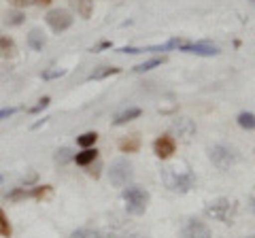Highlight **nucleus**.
Wrapping results in <instances>:
<instances>
[{"instance_id": "26", "label": "nucleus", "mask_w": 255, "mask_h": 238, "mask_svg": "<svg viewBox=\"0 0 255 238\" xmlns=\"http://www.w3.org/2000/svg\"><path fill=\"white\" fill-rule=\"evenodd\" d=\"M49 192H51V185H38L34 189H30V198H36V200H41V198H45Z\"/></svg>"}, {"instance_id": "7", "label": "nucleus", "mask_w": 255, "mask_h": 238, "mask_svg": "<svg viewBox=\"0 0 255 238\" xmlns=\"http://www.w3.org/2000/svg\"><path fill=\"white\" fill-rule=\"evenodd\" d=\"M181 238H213L211 228L200 219H189L185 226H183Z\"/></svg>"}, {"instance_id": "5", "label": "nucleus", "mask_w": 255, "mask_h": 238, "mask_svg": "<svg viewBox=\"0 0 255 238\" xmlns=\"http://www.w3.org/2000/svg\"><path fill=\"white\" fill-rule=\"evenodd\" d=\"M73 13L66 11V9H51L49 13L45 15V23L51 28V32L55 34H62V32H66V30L73 26Z\"/></svg>"}, {"instance_id": "22", "label": "nucleus", "mask_w": 255, "mask_h": 238, "mask_svg": "<svg viewBox=\"0 0 255 238\" xmlns=\"http://www.w3.org/2000/svg\"><path fill=\"white\" fill-rule=\"evenodd\" d=\"M0 236L2 238H11L13 236V228H11V221L6 217V213L0 209Z\"/></svg>"}, {"instance_id": "3", "label": "nucleus", "mask_w": 255, "mask_h": 238, "mask_svg": "<svg viewBox=\"0 0 255 238\" xmlns=\"http://www.w3.org/2000/svg\"><path fill=\"white\" fill-rule=\"evenodd\" d=\"M209 157L217 170H230L238 162V153L230 145H215L209 149Z\"/></svg>"}, {"instance_id": "25", "label": "nucleus", "mask_w": 255, "mask_h": 238, "mask_svg": "<svg viewBox=\"0 0 255 238\" xmlns=\"http://www.w3.org/2000/svg\"><path fill=\"white\" fill-rule=\"evenodd\" d=\"M75 157V153L70 151V149H66V147H62V149H58V153H55V162L58 164H66V162H70Z\"/></svg>"}, {"instance_id": "38", "label": "nucleus", "mask_w": 255, "mask_h": 238, "mask_svg": "<svg viewBox=\"0 0 255 238\" xmlns=\"http://www.w3.org/2000/svg\"><path fill=\"white\" fill-rule=\"evenodd\" d=\"M249 238H255V234H253V236H249Z\"/></svg>"}, {"instance_id": "2", "label": "nucleus", "mask_w": 255, "mask_h": 238, "mask_svg": "<svg viewBox=\"0 0 255 238\" xmlns=\"http://www.w3.org/2000/svg\"><path fill=\"white\" fill-rule=\"evenodd\" d=\"M122 198L126 202V211L130 215H142L147 211V204H149V192L142 187H128L122 192Z\"/></svg>"}, {"instance_id": "17", "label": "nucleus", "mask_w": 255, "mask_h": 238, "mask_svg": "<svg viewBox=\"0 0 255 238\" xmlns=\"http://www.w3.org/2000/svg\"><path fill=\"white\" fill-rule=\"evenodd\" d=\"M15 55V41L11 36H0V58H13Z\"/></svg>"}, {"instance_id": "19", "label": "nucleus", "mask_w": 255, "mask_h": 238, "mask_svg": "<svg viewBox=\"0 0 255 238\" xmlns=\"http://www.w3.org/2000/svg\"><path fill=\"white\" fill-rule=\"evenodd\" d=\"M26 21V15H23L21 9H15V11H9L4 15V23L6 26H21Z\"/></svg>"}, {"instance_id": "4", "label": "nucleus", "mask_w": 255, "mask_h": 238, "mask_svg": "<svg viewBox=\"0 0 255 238\" xmlns=\"http://www.w3.org/2000/svg\"><path fill=\"white\" fill-rule=\"evenodd\" d=\"M134 177V170H132V164L128 160H115L113 164H111L109 168V181L113 183L115 187H126L128 183L132 181Z\"/></svg>"}, {"instance_id": "6", "label": "nucleus", "mask_w": 255, "mask_h": 238, "mask_svg": "<svg viewBox=\"0 0 255 238\" xmlns=\"http://www.w3.org/2000/svg\"><path fill=\"white\" fill-rule=\"evenodd\" d=\"M179 51H185V53H191V55H200V58H213V55H219V47L209 43V41H198V43L183 41Z\"/></svg>"}, {"instance_id": "9", "label": "nucleus", "mask_w": 255, "mask_h": 238, "mask_svg": "<svg viewBox=\"0 0 255 238\" xmlns=\"http://www.w3.org/2000/svg\"><path fill=\"white\" fill-rule=\"evenodd\" d=\"M174 151H177V140L170 134H164V136H157L153 140V153L159 160H168Z\"/></svg>"}, {"instance_id": "37", "label": "nucleus", "mask_w": 255, "mask_h": 238, "mask_svg": "<svg viewBox=\"0 0 255 238\" xmlns=\"http://www.w3.org/2000/svg\"><path fill=\"white\" fill-rule=\"evenodd\" d=\"M251 209H253V213H255V189H253V194H251Z\"/></svg>"}, {"instance_id": "18", "label": "nucleus", "mask_w": 255, "mask_h": 238, "mask_svg": "<svg viewBox=\"0 0 255 238\" xmlns=\"http://www.w3.org/2000/svg\"><path fill=\"white\" fill-rule=\"evenodd\" d=\"M164 62H166V55H162V58H151V60H147V62H142V64L134 66V73H149V70L162 66Z\"/></svg>"}, {"instance_id": "16", "label": "nucleus", "mask_w": 255, "mask_h": 238, "mask_svg": "<svg viewBox=\"0 0 255 238\" xmlns=\"http://www.w3.org/2000/svg\"><path fill=\"white\" fill-rule=\"evenodd\" d=\"M119 149H122V153H136L138 149H140V140H138V136L122 138V140H119Z\"/></svg>"}, {"instance_id": "30", "label": "nucleus", "mask_w": 255, "mask_h": 238, "mask_svg": "<svg viewBox=\"0 0 255 238\" xmlns=\"http://www.w3.org/2000/svg\"><path fill=\"white\" fill-rule=\"evenodd\" d=\"M85 168H90L87 170V174H90V177H94V179H98L100 177V168H102V164L96 160V166L94 164H90V166H85Z\"/></svg>"}, {"instance_id": "14", "label": "nucleus", "mask_w": 255, "mask_h": 238, "mask_svg": "<svg viewBox=\"0 0 255 238\" xmlns=\"http://www.w3.org/2000/svg\"><path fill=\"white\" fill-rule=\"evenodd\" d=\"M73 160L77 162V166H90V164H94L96 160H98V149L87 147V149H83L81 153H75Z\"/></svg>"}, {"instance_id": "1", "label": "nucleus", "mask_w": 255, "mask_h": 238, "mask_svg": "<svg viewBox=\"0 0 255 238\" xmlns=\"http://www.w3.org/2000/svg\"><path fill=\"white\" fill-rule=\"evenodd\" d=\"M204 215L230 226V224H234V217H236V204L230 198H217V200L206 204Z\"/></svg>"}, {"instance_id": "33", "label": "nucleus", "mask_w": 255, "mask_h": 238, "mask_svg": "<svg viewBox=\"0 0 255 238\" xmlns=\"http://www.w3.org/2000/svg\"><path fill=\"white\" fill-rule=\"evenodd\" d=\"M145 49H138V47H122V49H119V53H142Z\"/></svg>"}, {"instance_id": "28", "label": "nucleus", "mask_w": 255, "mask_h": 238, "mask_svg": "<svg viewBox=\"0 0 255 238\" xmlns=\"http://www.w3.org/2000/svg\"><path fill=\"white\" fill-rule=\"evenodd\" d=\"M64 75H66V70H45V73H43V79H45V81H51V79H60V77H64Z\"/></svg>"}, {"instance_id": "11", "label": "nucleus", "mask_w": 255, "mask_h": 238, "mask_svg": "<svg viewBox=\"0 0 255 238\" xmlns=\"http://www.w3.org/2000/svg\"><path fill=\"white\" fill-rule=\"evenodd\" d=\"M73 11H77L79 17L83 19H90L92 13H94V0H68Z\"/></svg>"}, {"instance_id": "24", "label": "nucleus", "mask_w": 255, "mask_h": 238, "mask_svg": "<svg viewBox=\"0 0 255 238\" xmlns=\"http://www.w3.org/2000/svg\"><path fill=\"white\" fill-rule=\"evenodd\" d=\"M70 238H102V236H100V232H96V230L79 228V230H75V232L70 234Z\"/></svg>"}, {"instance_id": "13", "label": "nucleus", "mask_w": 255, "mask_h": 238, "mask_svg": "<svg viewBox=\"0 0 255 238\" xmlns=\"http://www.w3.org/2000/svg\"><path fill=\"white\" fill-rule=\"evenodd\" d=\"M26 43H28L30 49L43 51V47L47 45V38H45V34H43V30L34 28V30H30V34H28V38H26Z\"/></svg>"}, {"instance_id": "29", "label": "nucleus", "mask_w": 255, "mask_h": 238, "mask_svg": "<svg viewBox=\"0 0 255 238\" xmlns=\"http://www.w3.org/2000/svg\"><path fill=\"white\" fill-rule=\"evenodd\" d=\"M9 4L15 6V9H26V6L36 4V0H9Z\"/></svg>"}, {"instance_id": "21", "label": "nucleus", "mask_w": 255, "mask_h": 238, "mask_svg": "<svg viewBox=\"0 0 255 238\" xmlns=\"http://www.w3.org/2000/svg\"><path fill=\"white\" fill-rule=\"evenodd\" d=\"M96 140H98V132H83L81 136L77 138V145L81 149H87V147H94Z\"/></svg>"}, {"instance_id": "10", "label": "nucleus", "mask_w": 255, "mask_h": 238, "mask_svg": "<svg viewBox=\"0 0 255 238\" xmlns=\"http://www.w3.org/2000/svg\"><path fill=\"white\" fill-rule=\"evenodd\" d=\"M191 187H196V177L194 172H181V174H174L170 179V189L172 192H179V194H187Z\"/></svg>"}, {"instance_id": "12", "label": "nucleus", "mask_w": 255, "mask_h": 238, "mask_svg": "<svg viewBox=\"0 0 255 238\" xmlns=\"http://www.w3.org/2000/svg\"><path fill=\"white\" fill-rule=\"evenodd\" d=\"M142 115V111L138 107H130V109H126L122 111V113H117L115 119H113V125H124V123H130L134 121V119H138Z\"/></svg>"}, {"instance_id": "8", "label": "nucleus", "mask_w": 255, "mask_h": 238, "mask_svg": "<svg viewBox=\"0 0 255 238\" xmlns=\"http://www.w3.org/2000/svg\"><path fill=\"white\" fill-rule=\"evenodd\" d=\"M168 132L170 136H179V138H189L196 134V123L187 117H177L172 119L170 125H168Z\"/></svg>"}, {"instance_id": "32", "label": "nucleus", "mask_w": 255, "mask_h": 238, "mask_svg": "<svg viewBox=\"0 0 255 238\" xmlns=\"http://www.w3.org/2000/svg\"><path fill=\"white\" fill-rule=\"evenodd\" d=\"M109 47H111V41H102V43H98V45H94L92 51L98 53V51H102V49H109Z\"/></svg>"}, {"instance_id": "34", "label": "nucleus", "mask_w": 255, "mask_h": 238, "mask_svg": "<svg viewBox=\"0 0 255 238\" xmlns=\"http://www.w3.org/2000/svg\"><path fill=\"white\" fill-rule=\"evenodd\" d=\"M34 181H36V172H30V174H28V177H23V181H21V185H23V187H28L30 183H34Z\"/></svg>"}, {"instance_id": "27", "label": "nucleus", "mask_w": 255, "mask_h": 238, "mask_svg": "<svg viewBox=\"0 0 255 238\" xmlns=\"http://www.w3.org/2000/svg\"><path fill=\"white\" fill-rule=\"evenodd\" d=\"M51 105V98L49 96H43L41 100H38V105L36 107H32V109H28V113H32V115H36V113H41V111H45L47 107Z\"/></svg>"}, {"instance_id": "20", "label": "nucleus", "mask_w": 255, "mask_h": 238, "mask_svg": "<svg viewBox=\"0 0 255 238\" xmlns=\"http://www.w3.org/2000/svg\"><path fill=\"white\" fill-rule=\"evenodd\" d=\"M236 121H238V125H241L243 130H255V115L253 113L243 111V113L236 117Z\"/></svg>"}, {"instance_id": "31", "label": "nucleus", "mask_w": 255, "mask_h": 238, "mask_svg": "<svg viewBox=\"0 0 255 238\" xmlns=\"http://www.w3.org/2000/svg\"><path fill=\"white\" fill-rule=\"evenodd\" d=\"M15 107H6V109H2L0 111V121H2V119H6V117H11V115H15Z\"/></svg>"}, {"instance_id": "15", "label": "nucleus", "mask_w": 255, "mask_h": 238, "mask_svg": "<svg viewBox=\"0 0 255 238\" xmlns=\"http://www.w3.org/2000/svg\"><path fill=\"white\" fill-rule=\"evenodd\" d=\"M119 73H122V68H117V66H98L87 79H90V81H102V79L119 75Z\"/></svg>"}, {"instance_id": "23", "label": "nucleus", "mask_w": 255, "mask_h": 238, "mask_svg": "<svg viewBox=\"0 0 255 238\" xmlns=\"http://www.w3.org/2000/svg\"><path fill=\"white\" fill-rule=\"evenodd\" d=\"M4 198H6V200H11V202H21V200H26V198H30V192L21 185V187H15L13 192H9Z\"/></svg>"}, {"instance_id": "35", "label": "nucleus", "mask_w": 255, "mask_h": 238, "mask_svg": "<svg viewBox=\"0 0 255 238\" xmlns=\"http://www.w3.org/2000/svg\"><path fill=\"white\" fill-rule=\"evenodd\" d=\"M36 4H38V6H49L51 0H36Z\"/></svg>"}, {"instance_id": "39", "label": "nucleus", "mask_w": 255, "mask_h": 238, "mask_svg": "<svg viewBox=\"0 0 255 238\" xmlns=\"http://www.w3.org/2000/svg\"><path fill=\"white\" fill-rule=\"evenodd\" d=\"M0 181H2V177H0Z\"/></svg>"}, {"instance_id": "36", "label": "nucleus", "mask_w": 255, "mask_h": 238, "mask_svg": "<svg viewBox=\"0 0 255 238\" xmlns=\"http://www.w3.org/2000/svg\"><path fill=\"white\" fill-rule=\"evenodd\" d=\"M45 121H47V119H45V117H43V119H41V121H36V123H34V125H32V130H36V128H41V125H43V123H45Z\"/></svg>"}]
</instances>
